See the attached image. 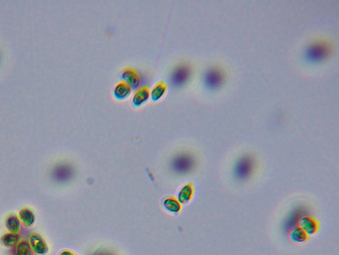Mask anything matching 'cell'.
Masks as SVG:
<instances>
[{"label":"cell","instance_id":"obj_1","mask_svg":"<svg viewBox=\"0 0 339 255\" xmlns=\"http://www.w3.org/2000/svg\"><path fill=\"white\" fill-rule=\"evenodd\" d=\"M333 50V44L329 39L316 38L304 47L303 57L309 62H319L329 58Z\"/></svg>","mask_w":339,"mask_h":255},{"label":"cell","instance_id":"obj_2","mask_svg":"<svg viewBox=\"0 0 339 255\" xmlns=\"http://www.w3.org/2000/svg\"><path fill=\"white\" fill-rule=\"evenodd\" d=\"M228 79L226 69L220 64L207 67L202 75L203 84L207 89L215 90L221 88Z\"/></svg>","mask_w":339,"mask_h":255},{"label":"cell","instance_id":"obj_3","mask_svg":"<svg viewBox=\"0 0 339 255\" xmlns=\"http://www.w3.org/2000/svg\"><path fill=\"white\" fill-rule=\"evenodd\" d=\"M193 73V68L190 62H183L173 69L170 77V82L175 88H181L186 85Z\"/></svg>","mask_w":339,"mask_h":255},{"label":"cell","instance_id":"obj_4","mask_svg":"<svg viewBox=\"0 0 339 255\" xmlns=\"http://www.w3.org/2000/svg\"><path fill=\"white\" fill-rule=\"evenodd\" d=\"M256 167V161L252 154L243 155L237 162L235 175L239 179H245L253 174Z\"/></svg>","mask_w":339,"mask_h":255},{"label":"cell","instance_id":"obj_5","mask_svg":"<svg viewBox=\"0 0 339 255\" xmlns=\"http://www.w3.org/2000/svg\"><path fill=\"white\" fill-rule=\"evenodd\" d=\"M120 77L125 83L133 89L139 88L142 81V78L140 73L132 68H127L122 69L120 71Z\"/></svg>","mask_w":339,"mask_h":255},{"label":"cell","instance_id":"obj_6","mask_svg":"<svg viewBox=\"0 0 339 255\" xmlns=\"http://www.w3.org/2000/svg\"><path fill=\"white\" fill-rule=\"evenodd\" d=\"M298 226L302 228L310 236L314 235L319 230V221L313 216L305 215L299 218Z\"/></svg>","mask_w":339,"mask_h":255},{"label":"cell","instance_id":"obj_7","mask_svg":"<svg viewBox=\"0 0 339 255\" xmlns=\"http://www.w3.org/2000/svg\"><path fill=\"white\" fill-rule=\"evenodd\" d=\"M28 243L34 253L36 254L45 255L49 252V247L46 241L37 233L32 234L29 237Z\"/></svg>","mask_w":339,"mask_h":255},{"label":"cell","instance_id":"obj_8","mask_svg":"<svg viewBox=\"0 0 339 255\" xmlns=\"http://www.w3.org/2000/svg\"><path fill=\"white\" fill-rule=\"evenodd\" d=\"M150 97V90L147 86H143L138 88L134 94L132 101V105L134 107L138 108L141 107L144 103L147 102Z\"/></svg>","mask_w":339,"mask_h":255},{"label":"cell","instance_id":"obj_9","mask_svg":"<svg viewBox=\"0 0 339 255\" xmlns=\"http://www.w3.org/2000/svg\"><path fill=\"white\" fill-rule=\"evenodd\" d=\"M194 192H195V187H194L193 183H185L179 191L177 200L181 204H186L193 198Z\"/></svg>","mask_w":339,"mask_h":255},{"label":"cell","instance_id":"obj_10","mask_svg":"<svg viewBox=\"0 0 339 255\" xmlns=\"http://www.w3.org/2000/svg\"><path fill=\"white\" fill-rule=\"evenodd\" d=\"M72 171L70 166L62 164L57 166L53 171V177L58 182H64L70 178Z\"/></svg>","mask_w":339,"mask_h":255},{"label":"cell","instance_id":"obj_11","mask_svg":"<svg viewBox=\"0 0 339 255\" xmlns=\"http://www.w3.org/2000/svg\"><path fill=\"white\" fill-rule=\"evenodd\" d=\"M132 88L124 81L117 84L114 89V98L118 101H124L128 98L131 93Z\"/></svg>","mask_w":339,"mask_h":255},{"label":"cell","instance_id":"obj_12","mask_svg":"<svg viewBox=\"0 0 339 255\" xmlns=\"http://www.w3.org/2000/svg\"><path fill=\"white\" fill-rule=\"evenodd\" d=\"M164 208L168 212L178 214L182 210V204L174 196L165 197L163 200Z\"/></svg>","mask_w":339,"mask_h":255},{"label":"cell","instance_id":"obj_13","mask_svg":"<svg viewBox=\"0 0 339 255\" xmlns=\"http://www.w3.org/2000/svg\"><path fill=\"white\" fill-rule=\"evenodd\" d=\"M19 219L26 228L33 226L36 221V217L33 211L29 208L21 209L19 213Z\"/></svg>","mask_w":339,"mask_h":255},{"label":"cell","instance_id":"obj_14","mask_svg":"<svg viewBox=\"0 0 339 255\" xmlns=\"http://www.w3.org/2000/svg\"><path fill=\"white\" fill-rule=\"evenodd\" d=\"M290 237L291 241L295 243H304L310 239V236L297 226L291 229L290 232Z\"/></svg>","mask_w":339,"mask_h":255},{"label":"cell","instance_id":"obj_15","mask_svg":"<svg viewBox=\"0 0 339 255\" xmlns=\"http://www.w3.org/2000/svg\"><path fill=\"white\" fill-rule=\"evenodd\" d=\"M6 226L11 233L19 234L21 231V222L17 215H10L6 221Z\"/></svg>","mask_w":339,"mask_h":255},{"label":"cell","instance_id":"obj_16","mask_svg":"<svg viewBox=\"0 0 339 255\" xmlns=\"http://www.w3.org/2000/svg\"><path fill=\"white\" fill-rule=\"evenodd\" d=\"M166 90H167V85H166L165 82H159L151 90L150 92L151 100L153 102H157L161 100L162 97L166 93Z\"/></svg>","mask_w":339,"mask_h":255},{"label":"cell","instance_id":"obj_17","mask_svg":"<svg viewBox=\"0 0 339 255\" xmlns=\"http://www.w3.org/2000/svg\"><path fill=\"white\" fill-rule=\"evenodd\" d=\"M21 236L19 234H14V233H6L0 239L2 245L6 248H12L19 243Z\"/></svg>","mask_w":339,"mask_h":255},{"label":"cell","instance_id":"obj_18","mask_svg":"<svg viewBox=\"0 0 339 255\" xmlns=\"http://www.w3.org/2000/svg\"><path fill=\"white\" fill-rule=\"evenodd\" d=\"M12 255H34L33 250L27 241L19 242L16 247L12 248Z\"/></svg>","mask_w":339,"mask_h":255},{"label":"cell","instance_id":"obj_19","mask_svg":"<svg viewBox=\"0 0 339 255\" xmlns=\"http://www.w3.org/2000/svg\"><path fill=\"white\" fill-rule=\"evenodd\" d=\"M59 255H79L75 253L74 252L68 249H64L60 252Z\"/></svg>","mask_w":339,"mask_h":255}]
</instances>
